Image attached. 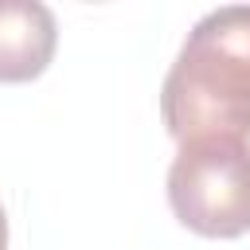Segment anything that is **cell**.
I'll use <instances>...</instances> for the list:
<instances>
[{
  "label": "cell",
  "mask_w": 250,
  "mask_h": 250,
  "mask_svg": "<svg viewBox=\"0 0 250 250\" xmlns=\"http://www.w3.org/2000/svg\"><path fill=\"white\" fill-rule=\"evenodd\" d=\"M0 250H8V215L0 207Z\"/></svg>",
  "instance_id": "4"
},
{
  "label": "cell",
  "mask_w": 250,
  "mask_h": 250,
  "mask_svg": "<svg viewBox=\"0 0 250 250\" xmlns=\"http://www.w3.org/2000/svg\"><path fill=\"white\" fill-rule=\"evenodd\" d=\"M172 141H250V4L207 12L184 39L160 86Z\"/></svg>",
  "instance_id": "1"
},
{
  "label": "cell",
  "mask_w": 250,
  "mask_h": 250,
  "mask_svg": "<svg viewBox=\"0 0 250 250\" xmlns=\"http://www.w3.org/2000/svg\"><path fill=\"white\" fill-rule=\"evenodd\" d=\"M172 215L203 238L250 230V141H188L168 168Z\"/></svg>",
  "instance_id": "2"
},
{
  "label": "cell",
  "mask_w": 250,
  "mask_h": 250,
  "mask_svg": "<svg viewBox=\"0 0 250 250\" xmlns=\"http://www.w3.org/2000/svg\"><path fill=\"white\" fill-rule=\"evenodd\" d=\"M59 47L55 12L39 0H0V82L39 78Z\"/></svg>",
  "instance_id": "3"
}]
</instances>
